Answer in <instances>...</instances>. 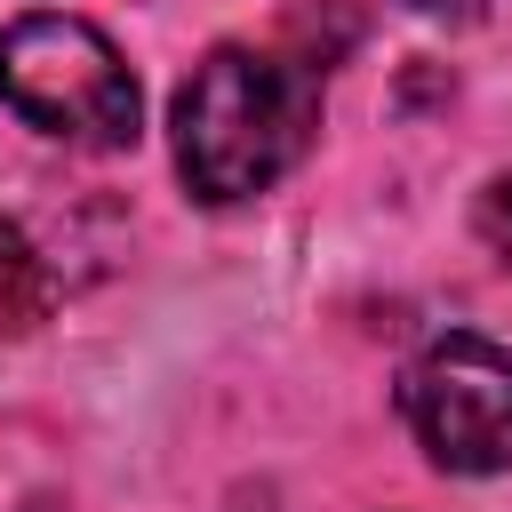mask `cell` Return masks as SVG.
<instances>
[{
    "mask_svg": "<svg viewBox=\"0 0 512 512\" xmlns=\"http://www.w3.org/2000/svg\"><path fill=\"white\" fill-rule=\"evenodd\" d=\"M320 88L304 64L264 48H208L176 88V168L200 200H248L296 168L312 144Z\"/></svg>",
    "mask_w": 512,
    "mask_h": 512,
    "instance_id": "obj_1",
    "label": "cell"
},
{
    "mask_svg": "<svg viewBox=\"0 0 512 512\" xmlns=\"http://www.w3.org/2000/svg\"><path fill=\"white\" fill-rule=\"evenodd\" d=\"M0 104L64 144H136V72L80 16H16L0 32Z\"/></svg>",
    "mask_w": 512,
    "mask_h": 512,
    "instance_id": "obj_2",
    "label": "cell"
},
{
    "mask_svg": "<svg viewBox=\"0 0 512 512\" xmlns=\"http://www.w3.org/2000/svg\"><path fill=\"white\" fill-rule=\"evenodd\" d=\"M400 408L432 464H448V472L512 464V352L504 344H488L472 328L432 336L400 384Z\"/></svg>",
    "mask_w": 512,
    "mask_h": 512,
    "instance_id": "obj_3",
    "label": "cell"
},
{
    "mask_svg": "<svg viewBox=\"0 0 512 512\" xmlns=\"http://www.w3.org/2000/svg\"><path fill=\"white\" fill-rule=\"evenodd\" d=\"M48 304H56V280H48L40 248L0 216V328H32V320H48Z\"/></svg>",
    "mask_w": 512,
    "mask_h": 512,
    "instance_id": "obj_4",
    "label": "cell"
},
{
    "mask_svg": "<svg viewBox=\"0 0 512 512\" xmlns=\"http://www.w3.org/2000/svg\"><path fill=\"white\" fill-rule=\"evenodd\" d=\"M472 224H480V240L512 264V176H496L488 192H480V208H472Z\"/></svg>",
    "mask_w": 512,
    "mask_h": 512,
    "instance_id": "obj_5",
    "label": "cell"
},
{
    "mask_svg": "<svg viewBox=\"0 0 512 512\" xmlns=\"http://www.w3.org/2000/svg\"><path fill=\"white\" fill-rule=\"evenodd\" d=\"M408 8H416V16H448V24H464L480 0H408Z\"/></svg>",
    "mask_w": 512,
    "mask_h": 512,
    "instance_id": "obj_6",
    "label": "cell"
}]
</instances>
